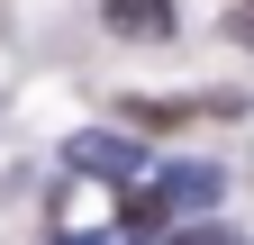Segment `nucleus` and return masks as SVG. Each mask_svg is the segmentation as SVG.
<instances>
[{"label":"nucleus","mask_w":254,"mask_h":245,"mask_svg":"<svg viewBox=\"0 0 254 245\" xmlns=\"http://www.w3.org/2000/svg\"><path fill=\"white\" fill-rule=\"evenodd\" d=\"M218 191H227V173H218V164H173L164 182H145V191L127 200V227H164L173 209H209Z\"/></svg>","instance_id":"obj_1"},{"label":"nucleus","mask_w":254,"mask_h":245,"mask_svg":"<svg viewBox=\"0 0 254 245\" xmlns=\"http://www.w3.org/2000/svg\"><path fill=\"white\" fill-rule=\"evenodd\" d=\"M100 18L118 37H173V0H100Z\"/></svg>","instance_id":"obj_2"},{"label":"nucleus","mask_w":254,"mask_h":245,"mask_svg":"<svg viewBox=\"0 0 254 245\" xmlns=\"http://www.w3.org/2000/svg\"><path fill=\"white\" fill-rule=\"evenodd\" d=\"M73 164H82V173L127 182V173H136V145H127V136H73Z\"/></svg>","instance_id":"obj_3"},{"label":"nucleus","mask_w":254,"mask_h":245,"mask_svg":"<svg viewBox=\"0 0 254 245\" xmlns=\"http://www.w3.org/2000/svg\"><path fill=\"white\" fill-rule=\"evenodd\" d=\"M118 118H136V127H182L190 100H118Z\"/></svg>","instance_id":"obj_4"},{"label":"nucleus","mask_w":254,"mask_h":245,"mask_svg":"<svg viewBox=\"0 0 254 245\" xmlns=\"http://www.w3.org/2000/svg\"><path fill=\"white\" fill-rule=\"evenodd\" d=\"M173 245H245V236H236V227H182Z\"/></svg>","instance_id":"obj_5"},{"label":"nucleus","mask_w":254,"mask_h":245,"mask_svg":"<svg viewBox=\"0 0 254 245\" xmlns=\"http://www.w3.org/2000/svg\"><path fill=\"white\" fill-rule=\"evenodd\" d=\"M64 245H100V236H64Z\"/></svg>","instance_id":"obj_6"},{"label":"nucleus","mask_w":254,"mask_h":245,"mask_svg":"<svg viewBox=\"0 0 254 245\" xmlns=\"http://www.w3.org/2000/svg\"><path fill=\"white\" fill-rule=\"evenodd\" d=\"M245 9H254V0H245Z\"/></svg>","instance_id":"obj_7"}]
</instances>
